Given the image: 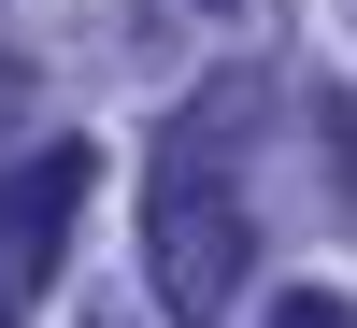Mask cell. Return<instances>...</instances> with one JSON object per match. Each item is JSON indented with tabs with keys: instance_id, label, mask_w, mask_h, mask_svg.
Masks as SVG:
<instances>
[{
	"instance_id": "obj_1",
	"label": "cell",
	"mask_w": 357,
	"mask_h": 328,
	"mask_svg": "<svg viewBox=\"0 0 357 328\" xmlns=\"http://www.w3.org/2000/svg\"><path fill=\"white\" fill-rule=\"evenodd\" d=\"M229 114L243 86H215L200 114H172L158 171H143V286H158L172 328H215L257 272V214H243V171H229Z\"/></svg>"
},
{
	"instance_id": "obj_2",
	"label": "cell",
	"mask_w": 357,
	"mask_h": 328,
	"mask_svg": "<svg viewBox=\"0 0 357 328\" xmlns=\"http://www.w3.org/2000/svg\"><path fill=\"white\" fill-rule=\"evenodd\" d=\"M86 214V143H43V157H15V186H0V286H29L57 243H72Z\"/></svg>"
},
{
	"instance_id": "obj_3",
	"label": "cell",
	"mask_w": 357,
	"mask_h": 328,
	"mask_svg": "<svg viewBox=\"0 0 357 328\" xmlns=\"http://www.w3.org/2000/svg\"><path fill=\"white\" fill-rule=\"evenodd\" d=\"M272 328H357V314L329 300V286H301V300H272Z\"/></svg>"
}]
</instances>
